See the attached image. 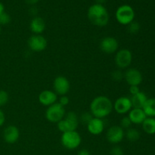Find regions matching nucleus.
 Returning <instances> with one entry per match:
<instances>
[{
    "instance_id": "1",
    "label": "nucleus",
    "mask_w": 155,
    "mask_h": 155,
    "mask_svg": "<svg viewBox=\"0 0 155 155\" xmlns=\"http://www.w3.org/2000/svg\"><path fill=\"white\" fill-rule=\"evenodd\" d=\"M114 109L111 100L104 95L95 97L90 104V113L94 117L104 119L111 114Z\"/></svg>"
},
{
    "instance_id": "2",
    "label": "nucleus",
    "mask_w": 155,
    "mask_h": 155,
    "mask_svg": "<svg viewBox=\"0 0 155 155\" xmlns=\"http://www.w3.org/2000/svg\"><path fill=\"white\" fill-rule=\"evenodd\" d=\"M87 17L89 21L96 27H104L109 22V14L103 5H92L88 9Z\"/></svg>"
},
{
    "instance_id": "3",
    "label": "nucleus",
    "mask_w": 155,
    "mask_h": 155,
    "mask_svg": "<svg viewBox=\"0 0 155 155\" xmlns=\"http://www.w3.org/2000/svg\"><path fill=\"white\" fill-rule=\"evenodd\" d=\"M79 117L74 111H70L57 124V127L62 133L68 131H75L79 126Z\"/></svg>"
},
{
    "instance_id": "4",
    "label": "nucleus",
    "mask_w": 155,
    "mask_h": 155,
    "mask_svg": "<svg viewBox=\"0 0 155 155\" xmlns=\"http://www.w3.org/2000/svg\"><path fill=\"white\" fill-rule=\"evenodd\" d=\"M61 142L64 148L68 150L77 149L82 142V138L80 133L75 131H68L62 133Z\"/></svg>"
},
{
    "instance_id": "5",
    "label": "nucleus",
    "mask_w": 155,
    "mask_h": 155,
    "mask_svg": "<svg viewBox=\"0 0 155 155\" xmlns=\"http://www.w3.org/2000/svg\"><path fill=\"white\" fill-rule=\"evenodd\" d=\"M115 17L119 24L127 26L134 21L135 12L133 8L129 5H123L117 8Z\"/></svg>"
},
{
    "instance_id": "6",
    "label": "nucleus",
    "mask_w": 155,
    "mask_h": 155,
    "mask_svg": "<svg viewBox=\"0 0 155 155\" xmlns=\"http://www.w3.org/2000/svg\"><path fill=\"white\" fill-rule=\"evenodd\" d=\"M45 118L52 124H58L66 115L64 107L61 105L58 102L48 107L45 110Z\"/></svg>"
},
{
    "instance_id": "7",
    "label": "nucleus",
    "mask_w": 155,
    "mask_h": 155,
    "mask_svg": "<svg viewBox=\"0 0 155 155\" xmlns=\"http://www.w3.org/2000/svg\"><path fill=\"white\" fill-rule=\"evenodd\" d=\"M115 64L120 69H126L131 65L133 62V53L127 48L120 49L116 52Z\"/></svg>"
},
{
    "instance_id": "8",
    "label": "nucleus",
    "mask_w": 155,
    "mask_h": 155,
    "mask_svg": "<svg viewBox=\"0 0 155 155\" xmlns=\"http://www.w3.org/2000/svg\"><path fill=\"white\" fill-rule=\"evenodd\" d=\"M27 45L31 51L40 52L47 48V39L42 35L33 34L27 40Z\"/></svg>"
},
{
    "instance_id": "9",
    "label": "nucleus",
    "mask_w": 155,
    "mask_h": 155,
    "mask_svg": "<svg viewBox=\"0 0 155 155\" xmlns=\"http://www.w3.org/2000/svg\"><path fill=\"white\" fill-rule=\"evenodd\" d=\"M124 136H125L124 130L117 125L110 127L106 133L107 140L113 145H117L122 142L123 139H124Z\"/></svg>"
},
{
    "instance_id": "10",
    "label": "nucleus",
    "mask_w": 155,
    "mask_h": 155,
    "mask_svg": "<svg viewBox=\"0 0 155 155\" xmlns=\"http://www.w3.org/2000/svg\"><path fill=\"white\" fill-rule=\"evenodd\" d=\"M54 92L57 95H66L71 89V83L68 79L64 76H58L53 82Z\"/></svg>"
},
{
    "instance_id": "11",
    "label": "nucleus",
    "mask_w": 155,
    "mask_h": 155,
    "mask_svg": "<svg viewBox=\"0 0 155 155\" xmlns=\"http://www.w3.org/2000/svg\"><path fill=\"white\" fill-rule=\"evenodd\" d=\"M99 47L104 53L111 54L117 51L119 48V42L116 38L112 36H106L100 41Z\"/></svg>"
},
{
    "instance_id": "12",
    "label": "nucleus",
    "mask_w": 155,
    "mask_h": 155,
    "mask_svg": "<svg viewBox=\"0 0 155 155\" xmlns=\"http://www.w3.org/2000/svg\"><path fill=\"white\" fill-rule=\"evenodd\" d=\"M124 79L129 86H138L142 83L143 77L142 73L136 68H129L124 73Z\"/></svg>"
},
{
    "instance_id": "13",
    "label": "nucleus",
    "mask_w": 155,
    "mask_h": 155,
    "mask_svg": "<svg viewBox=\"0 0 155 155\" xmlns=\"http://www.w3.org/2000/svg\"><path fill=\"white\" fill-rule=\"evenodd\" d=\"M113 106L115 111L119 114H125L129 113L130 110L133 108L130 98L126 96H121L118 98L114 101Z\"/></svg>"
},
{
    "instance_id": "14",
    "label": "nucleus",
    "mask_w": 155,
    "mask_h": 155,
    "mask_svg": "<svg viewBox=\"0 0 155 155\" xmlns=\"http://www.w3.org/2000/svg\"><path fill=\"white\" fill-rule=\"evenodd\" d=\"M20 138V130L16 126L9 125L3 131V139L8 144H15Z\"/></svg>"
},
{
    "instance_id": "15",
    "label": "nucleus",
    "mask_w": 155,
    "mask_h": 155,
    "mask_svg": "<svg viewBox=\"0 0 155 155\" xmlns=\"http://www.w3.org/2000/svg\"><path fill=\"white\" fill-rule=\"evenodd\" d=\"M87 127V130L90 134L93 136H98L101 134L104 130V121L103 119L97 117H92V120L89 121L86 125Z\"/></svg>"
},
{
    "instance_id": "16",
    "label": "nucleus",
    "mask_w": 155,
    "mask_h": 155,
    "mask_svg": "<svg viewBox=\"0 0 155 155\" xmlns=\"http://www.w3.org/2000/svg\"><path fill=\"white\" fill-rule=\"evenodd\" d=\"M39 103L43 106L49 107L57 103L58 95L51 90H43L39 93L38 96Z\"/></svg>"
},
{
    "instance_id": "17",
    "label": "nucleus",
    "mask_w": 155,
    "mask_h": 155,
    "mask_svg": "<svg viewBox=\"0 0 155 155\" xmlns=\"http://www.w3.org/2000/svg\"><path fill=\"white\" fill-rule=\"evenodd\" d=\"M128 117L133 124H142L147 116L142 108H133L129 112Z\"/></svg>"
},
{
    "instance_id": "18",
    "label": "nucleus",
    "mask_w": 155,
    "mask_h": 155,
    "mask_svg": "<svg viewBox=\"0 0 155 155\" xmlns=\"http://www.w3.org/2000/svg\"><path fill=\"white\" fill-rule=\"evenodd\" d=\"M30 30L33 34L41 35L45 29V22L40 17H34L30 24Z\"/></svg>"
},
{
    "instance_id": "19",
    "label": "nucleus",
    "mask_w": 155,
    "mask_h": 155,
    "mask_svg": "<svg viewBox=\"0 0 155 155\" xmlns=\"http://www.w3.org/2000/svg\"><path fill=\"white\" fill-rule=\"evenodd\" d=\"M147 98L146 95L144 92H139V93L134 95H132L130 100H131L132 105L134 108H142L146 102Z\"/></svg>"
},
{
    "instance_id": "20",
    "label": "nucleus",
    "mask_w": 155,
    "mask_h": 155,
    "mask_svg": "<svg viewBox=\"0 0 155 155\" xmlns=\"http://www.w3.org/2000/svg\"><path fill=\"white\" fill-rule=\"evenodd\" d=\"M142 109L147 117H155V98H148Z\"/></svg>"
},
{
    "instance_id": "21",
    "label": "nucleus",
    "mask_w": 155,
    "mask_h": 155,
    "mask_svg": "<svg viewBox=\"0 0 155 155\" xmlns=\"http://www.w3.org/2000/svg\"><path fill=\"white\" fill-rule=\"evenodd\" d=\"M144 132L148 135L155 134V118L146 117L142 124Z\"/></svg>"
},
{
    "instance_id": "22",
    "label": "nucleus",
    "mask_w": 155,
    "mask_h": 155,
    "mask_svg": "<svg viewBox=\"0 0 155 155\" xmlns=\"http://www.w3.org/2000/svg\"><path fill=\"white\" fill-rule=\"evenodd\" d=\"M125 136L128 141L131 142H136L140 139V132L135 128H130L125 133Z\"/></svg>"
},
{
    "instance_id": "23",
    "label": "nucleus",
    "mask_w": 155,
    "mask_h": 155,
    "mask_svg": "<svg viewBox=\"0 0 155 155\" xmlns=\"http://www.w3.org/2000/svg\"><path fill=\"white\" fill-rule=\"evenodd\" d=\"M127 30L131 34H136L140 30V24L137 21H133L127 25Z\"/></svg>"
},
{
    "instance_id": "24",
    "label": "nucleus",
    "mask_w": 155,
    "mask_h": 155,
    "mask_svg": "<svg viewBox=\"0 0 155 155\" xmlns=\"http://www.w3.org/2000/svg\"><path fill=\"white\" fill-rule=\"evenodd\" d=\"M132 124H132L131 120L128 117V116L124 117L120 120V127L122 129H124V130H125V129L126 130H128V129L131 128Z\"/></svg>"
},
{
    "instance_id": "25",
    "label": "nucleus",
    "mask_w": 155,
    "mask_h": 155,
    "mask_svg": "<svg viewBox=\"0 0 155 155\" xmlns=\"http://www.w3.org/2000/svg\"><path fill=\"white\" fill-rule=\"evenodd\" d=\"M92 117H93V116L92 115V114L89 113V112H85V113L82 114L80 117L79 118V120L83 123V124H85L87 125L88 123L92 120Z\"/></svg>"
},
{
    "instance_id": "26",
    "label": "nucleus",
    "mask_w": 155,
    "mask_h": 155,
    "mask_svg": "<svg viewBox=\"0 0 155 155\" xmlns=\"http://www.w3.org/2000/svg\"><path fill=\"white\" fill-rule=\"evenodd\" d=\"M8 99L9 95L8 92L5 90H0V106L7 104Z\"/></svg>"
},
{
    "instance_id": "27",
    "label": "nucleus",
    "mask_w": 155,
    "mask_h": 155,
    "mask_svg": "<svg viewBox=\"0 0 155 155\" xmlns=\"http://www.w3.org/2000/svg\"><path fill=\"white\" fill-rule=\"evenodd\" d=\"M11 21V17L6 12H3L0 15V26L1 25H7Z\"/></svg>"
},
{
    "instance_id": "28",
    "label": "nucleus",
    "mask_w": 155,
    "mask_h": 155,
    "mask_svg": "<svg viewBox=\"0 0 155 155\" xmlns=\"http://www.w3.org/2000/svg\"><path fill=\"white\" fill-rule=\"evenodd\" d=\"M111 77L115 81H120L124 77V74H123L122 71H120V70H117V71L112 72Z\"/></svg>"
},
{
    "instance_id": "29",
    "label": "nucleus",
    "mask_w": 155,
    "mask_h": 155,
    "mask_svg": "<svg viewBox=\"0 0 155 155\" xmlns=\"http://www.w3.org/2000/svg\"><path fill=\"white\" fill-rule=\"evenodd\" d=\"M110 154V155H124V152L121 147L115 145L111 148Z\"/></svg>"
},
{
    "instance_id": "30",
    "label": "nucleus",
    "mask_w": 155,
    "mask_h": 155,
    "mask_svg": "<svg viewBox=\"0 0 155 155\" xmlns=\"http://www.w3.org/2000/svg\"><path fill=\"white\" fill-rule=\"evenodd\" d=\"M58 103L61 105L63 106V107H65V106L68 105V104L70 103L69 98H68L67 95H62V96H61L60 98H59Z\"/></svg>"
},
{
    "instance_id": "31",
    "label": "nucleus",
    "mask_w": 155,
    "mask_h": 155,
    "mask_svg": "<svg viewBox=\"0 0 155 155\" xmlns=\"http://www.w3.org/2000/svg\"><path fill=\"white\" fill-rule=\"evenodd\" d=\"M129 91H130V93L131 94V95H134L136 94L139 93L140 92V89H139V87L138 86H130Z\"/></svg>"
},
{
    "instance_id": "32",
    "label": "nucleus",
    "mask_w": 155,
    "mask_h": 155,
    "mask_svg": "<svg viewBox=\"0 0 155 155\" xmlns=\"http://www.w3.org/2000/svg\"><path fill=\"white\" fill-rule=\"evenodd\" d=\"M5 122V115L4 112L0 109V127L4 125Z\"/></svg>"
},
{
    "instance_id": "33",
    "label": "nucleus",
    "mask_w": 155,
    "mask_h": 155,
    "mask_svg": "<svg viewBox=\"0 0 155 155\" xmlns=\"http://www.w3.org/2000/svg\"><path fill=\"white\" fill-rule=\"evenodd\" d=\"M77 155H91L89 150L87 149H81L78 151Z\"/></svg>"
},
{
    "instance_id": "34",
    "label": "nucleus",
    "mask_w": 155,
    "mask_h": 155,
    "mask_svg": "<svg viewBox=\"0 0 155 155\" xmlns=\"http://www.w3.org/2000/svg\"><path fill=\"white\" fill-rule=\"evenodd\" d=\"M26 2L29 5H35L39 1V0H25Z\"/></svg>"
},
{
    "instance_id": "35",
    "label": "nucleus",
    "mask_w": 155,
    "mask_h": 155,
    "mask_svg": "<svg viewBox=\"0 0 155 155\" xmlns=\"http://www.w3.org/2000/svg\"><path fill=\"white\" fill-rule=\"evenodd\" d=\"M5 12V6L2 2H0V15Z\"/></svg>"
},
{
    "instance_id": "36",
    "label": "nucleus",
    "mask_w": 155,
    "mask_h": 155,
    "mask_svg": "<svg viewBox=\"0 0 155 155\" xmlns=\"http://www.w3.org/2000/svg\"><path fill=\"white\" fill-rule=\"evenodd\" d=\"M107 0H95L97 4H100V5H103Z\"/></svg>"
},
{
    "instance_id": "37",
    "label": "nucleus",
    "mask_w": 155,
    "mask_h": 155,
    "mask_svg": "<svg viewBox=\"0 0 155 155\" xmlns=\"http://www.w3.org/2000/svg\"><path fill=\"white\" fill-rule=\"evenodd\" d=\"M1 33H2V29H1V26H0V35H1Z\"/></svg>"
}]
</instances>
